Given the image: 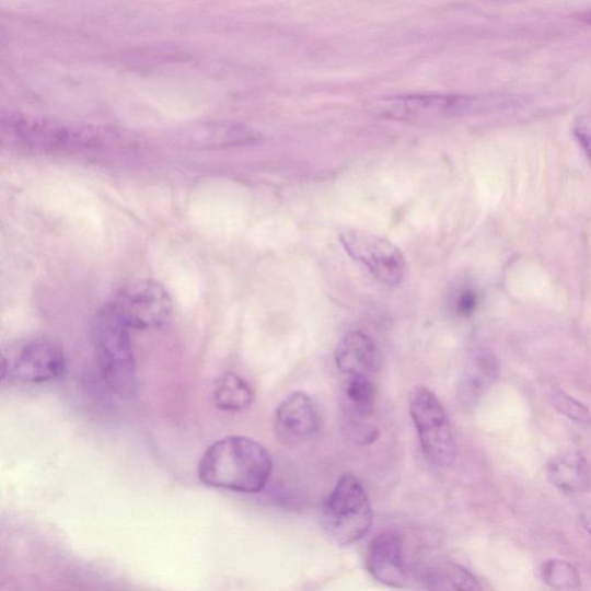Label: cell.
<instances>
[{
  "instance_id": "obj_10",
  "label": "cell",
  "mask_w": 591,
  "mask_h": 591,
  "mask_svg": "<svg viewBox=\"0 0 591 591\" xmlns=\"http://www.w3.org/2000/svg\"><path fill=\"white\" fill-rule=\"evenodd\" d=\"M367 568L382 584L391 588L405 587L408 577L403 538L393 532L376 535L368 547Z\"/></svg>"
},
{
  "instance_id": "obj_11",
  "label": "cell",
  "mask_w": 591,
  "mask_h": 591,
  "mask_svg": "<svg viewBox=\"0 0 591 591\" xmlns=\"http://www.w3.org/2000/svg\"><path fill=\"white\" fill-rule=\"evenodd\" d=\"M334 361L345 378H372L382 366V357L374 341L361 331L349 332L344 337L335 349Z\"/></svg>"
},
{
  "instance_id": "obj_1",
  "label": "cell",
  "mask_w": 591,
  "mask_h": 591,
  "mask_svg": "<svg viewBox=\"0 0 591 591\" xmlns=\"http://www.w3.org/2000/svg\"><path fill=\"white\" fill-rule=\"evenodd\" d=\"M273 460L260 442L241 436L222 438L202 455L198 475L208 487L258 494L266 488Z\"/></svg>"
},
{
  "instance_id": "obj_13",
  "label": "cell",
  "mask_w": 591,
  "mask_h": 591,
  "mask_svg": "<svg viewBox=\"0 0 591 591\" xmlns=\"http://www.w3.org/2000/svg\"><path fill=\"white\" fill-rule=\"evenodd\" d=\"M499 376V362L489 350H477L468 361L460 385L463 404L473 405L496 383Z\"/></svg>"
},
{
  "instance_id": "obj_21",
  "label": "cell",
  "mask_w": 591,
  "mask_h": 591,
  "mask_svg": "<svg viewBox=\"0 0 591 591\" xmlns=\"http://www.w3.org/2000/svg\"><path fill=\"white\" fill-rule=\"evenodd\" d=\"M575 135L591 164V111L577 120Z\"/></svg>"
},
{
  "instance_id": "obj_20",
  "label": "cell",
  "mask_w": 591,
  "mask_h": 591,
  "mask_svg": "<svg viewBox=\"0 0 591 591\" xmlns=\"http://www.w3.org/2000/svg\"><path fill=\"white\" fill-rule=\"evenodd\" d=\"M451 581L457 591H482L477 579L461 566H453L451 571Z\"/></svg>"
},
{
  "instance_id": "obj_15",
  "label": "cell",
  "mask_w": 591,
  "mask_h": 591,
  "mask_svg": "<svg viewBox=\"0 0 591 591\" xmlns=\"http://www.w3.org/2000/svg\"><path fill=\"white\" fill-rule=\"evenodd\" d=\"M212 398L219 410L241 413L255 403V391L243 376L234 372H227L216 380Z\"/></svg>"
},
{
  "instance_id": "obj_17",
  "label": "cell",
  "mask_w": 591,
  "mask_h": 591,
  "mask_svg": "<svg viewBox=\"0 0 591 591\" xmlns=\"http://www.w3.org/2000/svg\"><path fill=\"white\" fill-rule=\"evenodd\" d=\"M543 580L559 591L576 590L580 586L577 568L564 560H548L542 567Z\"/></svg>"
},
{
  "instance_id": "obj_14",
  "label": "cell",
  "mask_w": 591,
  "mask_h": 591,
  "mask_svg": "<svg viewBox=\"0 0 591 591\" xmlns=\"http://www.w3.org/2000/svg\"><path fill=\"white\" fill-rule=\"evenodd\" d=\"M546 474L556 488L564 493L587 491L591 487V470L579 452H569L547 464Z\"/></svg>"
},
{
  "instance_id": "obj_16",
  "label": "cell",
  "mask_w": 591,
  "mask_h": 591,
  "mask_svg": "<svg viewBox=\"0 0 591 591\" xmlns=\"http://www.w3.org/2000/svg\"><path fill=\"white\" fill-rule=\"evenodd\" d=\"M345 394L357 416L367 418L372 414L375 401V386L372 378H346Z\"/></svg>"
},
{
  "instance_id": "obj_22",
  "label": "cell",
  "mask_w": 591,
  "mask_h": 591,
  "mask_svg": "<svg viewBox=\"0 0 591 591\" xmlns=\"http://www.w3.org/2000/svg\"><path fill=\"white\" fill-rule=\"evenodd\" d=\"M581 521L584 526V530L591 536V509H588L582 513Z\"/></svg>"
},
{
  "instance_id": "obj_23",
  "label": "cell",
  "mask_w": 591,
  "mask_h": 591,
  "mask_svg": "<svg viewBox=\"0 0 591 591\" xmlns=\"http://www.w3.org/2000/svg\"><path fill=\"white\" fill-rule=\"evenodd\" d=\"M580 18L584 21V23L591 25V11L584 12L580 15Z\"/></svg>"
},
{
  "instance_id": "obj_9",
  "label": "cell",
  "mask_w": 591,
  "mask_h": 591,
  "mask_svg": "<svg viewBox=\"0 0 591 591\" xmlns=\"http://www.w3.org/2000/svg\"><path fill=\"white\" fill-rule=\"evenodd\" d=\"M340 242L349 257L367 267L380 283L396 287L404 282L406 258L390 241L368 231L347 229L341 232Z\"/></svg>"
},
{
  "instance_id": "obj_6",
  "label": "cell",
  "mask_w": 591,
  "mask_h": 591,
  "mask_svg": "<svg viewBox=\"0 0 591 591\" xmlns=\"http://www.w3.org/2000/svg\"><path fill=\"white\" fill-rule=\"evenodd\" d=\"M67 372L65 351L47 337H31L3 351V380L24 384L55 382Z\"/></svg>"
},
{
  "instance_id": "obj_5",
  "label": "cell",
  "mask_w": 591,
  "mask_h": 591,
  "mask_svg": "<svg viewBox=\"0 0 591 591\" xmlns=\"http://www.w3.org/2000/svg\"><path fill=\"white\" fill-rule=\"evenodd\" d=\"M409 410L421 451L437 467L452 466L456 441L451 421L438 396L428 387L416 386L409 394Z\"/></svg>"
},
{
  "instance_id": "obj_7",
  "label": "cell",
  "mask_w": 591,
  "mask_h": 591,
  "mask_svg": "<svg viewBox=\"0 0 591 591\" xmlns=\"http://www.w3.org/2000/svg\"><path fill=\"white\" fill-rule=\"evenodd\" d=\"M496 103L467 95L413 94L378 100L371 111L382 118L416 121L471 115Z\"/></svg>"
},
{
  "instance_id": "obj_4",
  "label": "cell",
  "mask_w": 591,
  "mask_h": 591,
  "mask_svg": "<svg viewBox=\"0 0 591 591\" xmlns=\"http://www.w3.org/2000/svg\"><path fill=\"white\" fill-rule=\"evenodd\" d=\"M372 520L371 503L361 480L351 473L344 474L324 505L327 535L337 545H351L368 535Z\"/></svg>"
},
{
  "instance_id": "obj_18",
  "label": "cell",
  "mask_w": 591,
  "mask_h": 591,
  "mask_svg": "<svg viewBox=\"0 0 591 591\" xmlns=\"http://www.w3.org/2000/svg\"><path fill=\"white\" fill-rule=\"evenodd\" d=\"M552 403L558 413L571 419L575 424L584 428L591 426V414L575 397L564 392L555 391L552 393Z\"/></svg>"
},
{
  "instance_id": "obj_12",
  "label": "cell",
  "mask_w": 591,
  "mask_h": 591,
  "mask_svg": "<svg viewBox=\"0 0 591 591\" xmlns=\"http://www.w3.org/2000/svg\"><path fill=\"white\" fill-rule=\"evenodd\" d=\"M276 419L279 430L285 436L308 439L318 430V409L312 397L305 392H292L281 401Z\"/></svg>"
},
{
  "instance_id": "obj_8",
  "label": "cell",
  "mask_w": 591,
  "mask_h": 591,
  "mask_svg": "<svg viewBox=\"0 0 591 591\" xmlns=\"http://www.w3.org/2000/svg\"><path fill=\"white\" fill-rule=\"evenodd\" d=\"M108 305L126 326L138 331L161 328L172 321L174 313L172 296L152 280L124 286Z\"/></svg>"
},
{
  "instance_id": "obj_19",
  "label": "cell",
  "mask_w": 591,
  "mask_h": 591,
  "mask_svg": "<svg viewBox=\"0 0 591 591\" xmlns=\"http://www.w3.org/2000/svg\"><path fill=\"white\" fill-rule=\"evenodd\" d=\"M478 306V294L472 288H462L456 294L454 310L462 318H470Z\"/></svg>"
},
{
  "instance_id": "obj_2",
  "label": "cell",
  "mask_w": 591,
  "mask_h": 591,
  "mask_svg": "<svg viewBox=\"0 0 591 591\" xmlns=\"http://www.w3.org/2000/svg\"><path fill=\"white\" fill-rule=\"evenodd\" d=\"M2 137L10 144L36 152L116 153L124 140L105 130L72 126L20 114L2 116Z\"/></svg>"
},
{
  "instance_id": "obj_3",
  "label": "cell",
  "mask_w": 591,
  "mask_h": 591,
  "mask_svg": "<svg viewBox=\"0 0 591 591\" xmlns=\"http://www.w3.org/2000/svg\"><path fill=\"white\" fill-rule=\"evenodd\" d=\"M93 346L105 385L121 398H132L137 392V366L130 328L108 304L95 316Z\"/></svg>"
}]
</instances>
